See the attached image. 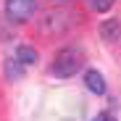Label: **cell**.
<instances>
[{"mask_svg": "<svg viewBox=\"0 0 121 121\" xmlns=\"http://www.w3.org/2000/svg\"><path fill=\"white\" fill-rule=\"evenodd\" d=\"M84 66V50L82 48H63V50H58L55 58H53V66H50V74L55 79H71L76 76V71Z\"/></svg>", "mask_w": 121, "mask_h": 121, "instance_id": "obj_1", "label": "cell"}, {"mask_svg": "<svg viewBox=\"0 0 121 121\" xmlns=\"http://www.w3.org/2000/svg\"><path fill=\"white\" fill-rule=\"evenodd\" d=\"M76 24V18H74V13L71 11H50V13H45L42 16V34H48V37H60V34H66L71 26Z\"/></svg>", "mask_w": 121, "mask_h": 121, "instance_id": "obj_2", "label": "cell"}, {"mask_svg": "<svg viewBox=\"0 0 121 121\" xmlns=\"http://www.w3.org/2000/svg\"><path fill=\"white\" fill-rule=\"evenodd\" d=\"M84 84H87V90L95 92V95H103V92H105V79H103V74L95 71V69H90V71L84 74Z\"/></svg>", "mask_w": 121, "mask_h": 121, "instance_id": "obj_4", "label": "cell"}, {"mask_svg": "<svg viewBox=\"0 0 121 121\" xmlns=\"http://www.w3.org/2000/svg\"><path fill=\"white\" fill-rule=\"evenodd\" d=\"M118 29H121V24H118V21H108V24L100 26V34H103L105 39H113V37L118 34Z\"/></svg>", "mask_w": 121, "mask_h": 121, "instance_id": "obj_8", "label": "cell"}, {"mask_svg": "<svg viewBox=\"0 0 121 121\" xmlns=\"http://www.w3.org/2000/svg\"><path fill=\"white\" fill-rule=\"evenodd\" d=\"M37 8H39L37 0H5V13H8V18H11V21H18V24L34 18Z\"/></svg>", "mask_w": 121, "mask_h": 121, "instance_id": "obj_3", "label": "cell"}, {"mask_svg": "<svg viewBox=\"0 0 121 121\" xmlns=\"http://www.w3.org/2000/svg\"><path fill=\"white\" fill-rule=\"evenodd\" d=\"M87 5L90 11H97V13H105L113 8V0H87Z\"/></svg>", "mask_w": 121, "mask_h": 121, "instance_id": "obj_7", "label": "cell"}, {"mask_svg": "<svg viewBox=\"0 0 121 121\" xmlns=\"http://www.w3.org/2000/svg\"><path fill=\"white\" fill-rule=\"evenodd\" d=\"M16 60H18V63H21V66H34L37 63V50L32 48V45H18L16 48V55H13Z\"/></svg>", "mask_w": 121, "mask_h": 121, "instance_id": "obj_5", "label": "cell"}, {"mask_svg": "<svg viewBox=\"0 0 121 121\" xmlns=\"http://www.w3.org/2000/svg\"><path fill=\"white\" fill-rule=\"evenodd\" d=\"M92 121H113V118H111V113H97Z\"/></svg>", "mask_w": 121, "mask_h": 121, "instance_id": "obj_9", "label": "cell"}, {"mask_svg": "<svg viewBox=\"0 0 121 121\" xmlns=\"http://www.w3.org/2000/svg\"><path fill=\"white\" fill-rule=\"evenodd\" d=\"M3 71H5L8 79H21V76H24V66L18 63L16 58H8V60H5V63H3Z\"/></svg>", "mask_w": 121, "mask_h": 121, "instance_id": "obj_6", "label": "cell"}]
</instances>
